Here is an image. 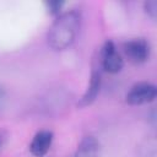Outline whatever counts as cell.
Segmentation results:
<instances>
[{
	"mask_svg": "<svg viewBox=\"0 0 157 157\" xmlns=\"http://www.w3.org/2000/svg\"><path fill=\"white\" fill-rule=\"evenodd\" d=\"M101 64L102 67L109 74H118L124 65L123 58L117 50L112 40H107L101 52Z\"/></svg>",
	"mask_w": 157,
	"mask_h": 157,
	"instance_id": "cell-3",
	"label": "cell"
},
{
	"mask_svg": "<svg viewBox=\"0 0 157 157\" xmlns=\"http://www.w3.org/2000/svg\"><path fill=\"white\" fill-rule=\"evenodd\" d=\"M157 88L150 82H139L134 85L126 93V103L130 105H140L155 101Z\"/></svg>",
	"mask_w": 157,
	"mask_h": 157,
	"instance_id": "cell-2",
	"label": "cell"
},
{
	"mask_svg": "<svg viewBox=\"0 0 157 157\" xmlns=\"http://www.w3.org/2000/svg\"><path fill=\"white\" fill-rule=\"evenodd\" d=\"M81 17L76 11H67L53 22L48 32V44L54 50H64L69 48L80 29Z\"/></svg>",
	"mask_w": 157,
	"mask_h": 157,
	"instance_id": "cell-1",
	"label": "cell"
},
{
	"mask_svg": "<svg viewBox=\"0 0 157 157\" xmlns=\"http://www.w3.org/2000/svg\"><path fill=\"white\" fill-rule=\"evenodd\" d=\"M63 6H64L63 1H49V2H47V7H48V11H49L50 15H59Z\"/></svg>",
	"mask_w": 157,
	"mask_h": 157,
	"instance_id": "cell-9",
	"label": "cell"
},
{
	"mask_svg": "<svg viewBox=\"0 0 157 157\" xmlns=\"http://www.w3.org/2000/svg\"><path fill=\"white\" fill-rule=\"evenodd\" d=\"M101 72L97 69L92 70L91 74V78H90V83L87 86V90L85 91L83 96L81 97L80 102L77 103L78 107H87L91 103L94 102V99L97 98L98 93H99V88H101Z\"/></svg>",
	"mask_w": 157,
	"mask_h": 157,
	"instance_id": "cell-6",
	"label": "cell"
},
{
	"mask_svg": "<svg viewBox=\"0 0 157 157\" xmlns=\"http://www.w3.org/2000/svg\"><path fill=\"white\" fill-rule=\"evenodd\" d=\"M52 142H53V132L48 130H40L33 136L29 144V151L36 157H43L49 151Z\"/></svg>",
	"mask_w": 157,
	"mask_h": 157,
	"instance_id": "cell-5",
	"label": "cell"
},
{
	"mask_svg": "<svg viewBox=\"0 0 157 157\" xmlns=\"http://www.w3.org/2000/svg\"><path fill=\"white\" fill-rule=\"evenodd\" d=\"M124 53L130 61L141 64L145 63L150 56V44L144 38L130 39L124 43Z\"/></svg>",
	"mask_w": 157,
	"mask_h": 157,
	"instance_id": "cell-4",
	"label": "cell"
},
{
	"mask_svg": "<svg viewBox=\"0 0 157 157\" xmlns=\"http://www.w3.org/2000/svg\"><path fill=\"white\" fill-rule=\"evenodd\" d=\"M98 152L99 142L93 136H85L80 141L74 157H97Z\"/></svg>",
	"mask_w": 157,
	"mask_h": 157,
	"instance_id": "cell-7",
	"label": "cell"
},
{
	"mask_svg": "<svg viewBox=\"0 0 157 157\" xmlns=\"http://www.w3.org/2000/svg\"><path fill=\"white\" fill-rule=\"evenodd\" d=\"M5 102H6V93H5L4 88L0 86V109L4 107Z\"/></svg>",
	"mask_w": 157,
	"mask_h": 157,
	"instance_id": "cell-10",
	"label": "cell"
},
{
	"mask_svg": "<svg viewBox=\"0 0 157 157\" xmlns=\"http://www.w3.org/2000/svg\"><path fill=\"white\" fill-rule=\"evenodd\" d=\"M145 11L147 12V15L155 20L157 16V1L156 0H150L145 2Z\"/></svg>",
	"mask_w": 157,
	"mask_h": 157,
	"instance_id": "cell-8",
	"label": "cell"
}]
</instances>
